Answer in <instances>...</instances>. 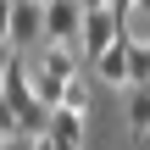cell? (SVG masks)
Instances as JSON below:
<instances>
[{"instance_id":"2","label":"cell","mask_w":150,"mask_h":150,"mask_svg":"<svg viewBox=\"0 0 150 150\" xmlns=\"http://www.w3.org/2000/svg\"><path fill=\"white\" fill-rule=\"evenodd\" d=\"M83 6L78 0H50L45 6V45H78V33H83Z\"/></svg>"},{"instance_id":"8","label":"cell","mask_w":150,"mask_h":150,"mask_svg":"<svg viewBox=\"0 0 150 150\" xmlns=\"http://www.w3.org/2000/svg\"><path fill=\"white\" fill-rule=\"evenodd\" d=\"M128 89H150V39L128 45Z\"/></svg>"},{"instance_id":"17","label":"cell","mask_w":150,"mask_h":150,"mask_svg":"<svg viewBox=\"0 0 150 150\" xmlns=\"http://www.w3.org/2000/svg\"><path fill=\"white\" fill-rule=\"evenodd\" d=\"M33 6H50V0H33Z\"/></svg>"},{"instance_id":"10","label":"cell","mask_w":150,"mask_h":150,"mask_svg":"<svg viewBox=\"0 0 150 150\" xmlns=\"http://www.w3.org/2000/svg\"><path fill=\"white\" fill-rule=\"evenodd\" d=\"M11 134H22V128H17V106L0 95V139H11Z\"/></svg>"},{"instance_id":"16","label":"cell","mask_w":150,"mask_h":150,"mask_svg":"<svg viewBox=\"0 0 150 150\" xmlns=\"http://www.w3.org/2000/svg\"><path fill=\"white\" fill-rule=\"evenodd\" d=\"M139 11H150V0H139Z\"/></svg>"},{"instance_id":"11","label":"cell","mask_w":150,"mask_h":150,"mask_svg":"<svg viewBox=\"0 0 150 150\" xmlns=\"http://www.w3.org/2000/svg\"><path fill=\"white\" fill-rule=\"evenodd\" d=\"M11 56H17V50H11V39H0V78H6V67H11Z\"/></svg>"},{"instance_id":"9","label":"cell","mask_w":150,"mask_h":150,"mask_svg":"<svg viewBox=\"0 0 150 150\" xmlns=\"http://www.w3.org/2000/svg\"><path fill=\"white\" fill-rule=\"evenodd\" d=\"M61 106H72V111H83V117H89V78H72V83H67V100H61Z\"/></svg>"},{"instance_id":"13","label":"cell","mask_w":150,"mask_h":150,"mask_svg":"<svg viewBox=\"0 0 150 150\" xmlns=\"http://www.w3.org/2000/svg\"><path fill=\"white\" fill-rule=\"evenodd\" d=\"M28 150H56V139L45 134V139H28Z\"/></svg>"},{"instance_id":"3","label":"cell","mask_w":150,"mask_h":150,"mask_svg":"<svg viewBox=\"0 0 150 150\" xmlns=\"http://www.w3.org/2000/svg\"><path fill=\"white\" fill-rule=\"evenodd\" d=\"M11 50H28V45H45V6L33 0H11V28H6Z\"/></svg>"},{"instance_id":"4","label":"cell","mask_w":150,"mask_h":150,"mask_svg":"<svg viewBox=\"0 0 150 150\" xmlns=\"http://www.w3.org/2000/svg\"><path fill=\"white\" fill-rule=\"evenodd\" d=\"M78 61H83V50L78 45H39V56H33V67L39 72H50V78H78Z\"/></svg>"},{"instance_id":"7","label":"cell","mask_w":150,"mask_h":150,"mask_svg":"<svg viewBox=\"0 0 150 150\" xmlns=\"http://www.w3.org/2000/svg\"><path fill=\"white\" fill-rule=\"evenodd\" d=\"M122 117H128V128H134V139L150 128V89H128L122 95Z\"/></svg>"},{"instance_id":"1","label":"cell","mask_w":150,"mask_h":150,"mask_svg":"<svg viewBox=\"0 0 150 150\" xmlns=\"http://www.w3.org/2000/svg\"><path fill=\"white\" fill-rule=\"evenodd\" d=\"M117 39H128V22L111 11V6H100V11H89L83 17V33H78V50H83V61H95V56H106Z\"/></svg>"},{"instance_id":"15","label":"cell","mask_w":150,"mask_h":150,"mask_svg":"<svg viewBox=\"0 0 150 150\" xmlns=\"http://www.w3.org/2000/svg\"><path fill=\"white\" fill-rule=\"evenodd\" d=\"M139 150H150V128H145V134H139Z\"/></svg>"},{"instance_id":"18","label":"cell","mask_w":150,"mask_h":150,"mask_svg":"<svg viewBox=\"0 0 150 150\" xmlns=\"http://www.w3.org/2000/svg\"><path fill=\"white\" fill-rule=\"evenodd\" d=\"M6 145H11V139H0V150H6Z\"/></svg>"},{"instance_id":"14","label":"cell","mask_w":150,"mask_h":150,"mask_svg":"<svg viewBox=\"0 0 150 150\" xmlns=\"http://www.w3.org/2000/svg\"><path fill=\"white\" fill-rule=\"evenodd\" d=\"M78 6H83V11H100V6H111V0H78Z\"/></svg>"},{"instance_id":"6","label":"cell","mask_w":150,"mask_h":150,"mask_svg":"<svg viewBox=\"0 0 150 150\" xmlns=\"http://www.w3.org/2000/svg\"><path fill=\"white\" fill-rule=\"evenodd\" d=\"M128 45H134V33H128V39H117L106 56H95V61H89V67H95V78H106V83L128 89Z\"/></svg>"},{"instance_id":"12","label":"cell","mask_w":150,"mask_h":150,"mask_svg":"<svg viewBox=\"0 0 150 150\" xmlns=\"http://www.w3.org/2000/svg\"><path fill=\"white\" fill-rule=\"evenodd\" d=\"M6 28H11V0H0V39H6Z\"/></svg>"},{"instance_id":"5","label":"cell","mask_w":150,"mask_h":150,"mask_svg":"<svg viewBox=\"0 0 150 150\" xmlns=\"http://www.w3.org/2000/svg\"><path fill=\"white\" fill-rule=\"evenodd\" d=\"M50 139H56V150H83V139H89V128H83V111H72V106H56V111H50Z\"/></svg>"}]
</instances>
